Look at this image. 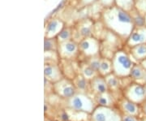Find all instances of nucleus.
Segmentation results:
<instances>
[{"label": "nucleus", "mask_w": 146, "mask_h": 121, "mask_svg": "<svg viewBox=\"0 0 146 121\" xmlns=\"http://www.w3.org/2000/svg\"><path fill=\"white\" fill-rule=\"evenodd\" d=\"M93 121H122L119 115L108 106H101L93 111Z\"/></svg>", "instance_id": "1a4fd4ad"}, {"label": "nucleus", "mask_w": 146, "mask_h": 121, "mask_svg": "<svg viewBox=\"0 0 146 121\" xmlns=\"http://www.w3.org/2000/svg\"><path fill=\"white\" fill-rule=\"evenodd\" d=\"M56 38H57L58 43L73 39V26L66 25L58 34Z\"/></svg>", "instance_id": "6ab92c4d"}, {"label": "nucleus", "mask_w": 146, "mask_h": 121, "mask_svg": "<svg viewBox=\"0 0 146 121\" xmlns=\"http://www.w3.org/2000/svg\"><path fill=\"white\" fill-rule=\"evenodd\" d=\"M98 1V0H78V6L80 8H84L91 6Z\"/></svg>", "instance_id": "cd10ccee"}, {"label": "nucleus", "mask_w": 146, "mask_h": 121, "mask_svg": "<svg viewBox=\"0 0 146 121\" xmlns=\"http://www.w3.org/2000/svg\"><path fill=\"white\" fill-rule=\"evenodd\" d=\"M70 107L77 111L93 112L94 111V106L93 100L84 94H76L69 99Z\"/></svg>", "instance_id": "0eeeda50"}, {"label": "nucleus", "mask_w": 146, "mask_h": 121, "mask_svg": "<svg viewBox=\"0 0 146 121\" xmlns=\"http://www.w3.org/2000/svg\"><path fill=\"white\" fill-rule=\"evenodd\" d=\"M122 121H138V120L136 119V116L127 115L122 118Z\"/></svg>", "instance_id": "c756f323"}, {"label": "nucleus", "mask_w": 146, "mask_h": 121, "mask_svg": "<svg viewBox=\"0 0 146 121\" xmlns=\"http://www.w3.org/2000/svg\"><path fill=\"white\" fill-rule=\"evenodd\" d=\"M100 20L107 30L116 34L124 42L135 27L130 13L116 5L104 7Z\"/></svg>", "instance_id": "f257e3e1"}, {"label": "nucleus", "mask_w": 146, "mask_h": 121, "mask_svg": "<svg viewBox=\"0 0 146 121\" xmlns=\"http://www.w3.org/2000/svg\"><path fill=\"white\" fill-rule=\"evenodd\" d=\"M58 42L56 37H45L44 51L45 52H58Z\"/></svg>", "instance_id": "aec40b11"}, {"label": "nucleus", "mask_w": 146, "mask_h": 121, "mask_svg": "<svg viewBox=\"0 0 146 121\" xmlns=\"http://www.w3.org/2000/svg\"><path fill=\"white\" fill-rule=\"evenodd\" d=\"M80 71H81V75H83L84 77H85L87 80H92L98 75H99L98 72H96L94 69H93L88 63L85 62L81 65L80 67Z\"/></svg>", "instance_id": "412c9836"}, {"label": "nucleus", "mask_w": 146, "mask_h": 121, "mask_svg": "<svg viewBox=\"0 0 146 121\" xmlns=\"http://www.w3.org/2000/svg\"><path fill=\"white\" fill-rule=\"evenodd\" d=\"M95 21L90 17L80 19L73 25V39L77 42L94 36Z\"/></svg>", "instance_id": "7ed1b4c3"}, {"label": "nucleus", "mask_w": 146, "mask_h": 121, "mask_svg": "<svg viewBox=\"0 0 146 121\" xmlns=\"http://www.w3.org/2000/svg\"><path fill=\"white\" fill-rule=\"evenodd\" d=\"M53 89L60 97L70 99L76 94V88L73 81L67 77H63L60 80L53 84Z\"/></svg>", "instance_id": "6e6552de"}, {"label": "nucleus", "mask_w": 146, "mask_h": 121, "mask_svg": "<svg viewBox=\"0 0 146 121\" xmlns=\"http://www.w3.org/2000/svg\"><path fill=\"white\" fill-rule=\"evenodd\" d=\"M58 55L59 59L74 60L80 55L79 42L75 41L74 39L59 42L58 47Z\"/></svg>", "instance_id": "20e7f679"}, {"label": "nucleus", "mask_w": 146, "mask_h": 121, "mask_svg": "<svg viewBox=\"0 0 146 121\" xmlns=\"http://www.w3.org/2000/svg\"><path fill=\"white\" fill-rule=\"evenodd\" d=\"M89 85L91 90L94 91L96 94H102L108 92L109 88L106 84V81L104 76L98 75L94 78L89 80Z\"/></svg>", "instance_id": "ddd939ff"}, {"label": "nucleus", "mask_w": 146, "mask_h": 121, "mask_svg": "<svg viewBox=\"0 0 146 121\" xmlns=\"http://www.w3.org/2000/svg\"><path fill=\"white\" fill-rule=\"evenodd\" d=\"M115 5L128 12L135 7L134 0H115Z\"/></svg>", "instance_id": "393cba45"}, {"label": "nucleus", "mask_w": 146, "mask_h": 121, "mask_svg": "<svg viewBox=\"0 0 146 121\" xmlns=\"http://www.w3.org/2000/svg\"><path fill=\"white\" fill-rule=\"evenodd\" d=\"M110 73H112V61H111V59L102 57L98 74L102 76H106Z\"/></svg>", "instance_id": "a211bd4d"}, {"label": "nucleus", "mask_w": 146, "mask_h": 121, "mask_svg": "<svg viewBox=\"0 0 146 121\" xmlns=\"http://www.w3.org/2000/svg\"><path fill=\"white\" fill-rule=\"evenodd\" d=\"M66 23L58 17H52L46 22L45 25V37H56L61 32Z\"/></svg>", "instance_id": "9b49d317"}, {"label": "nucleus", "mask_w": 146, "mask_h": 121, "mask_svg": "<svg viewBox=\"0 0 146 121\" xmlns=\"http://www.w3.org/2000/svg\"><path fill=\"white\" fill-rule=\"evenodd\" d=\"M143 106H142V109H143V111H144V113L145 114L146 116V99L144 101V102L142 103Z\"/></svg>", "instance_id": "7c9ffc66"}, {"label": "nucleus", "mask_w": 146, "mask_h": 121, "mask_svg": "<svg viewBox=\"0 0 146 121\" xmlns=\"http://www.w3.org/2000/svg\"><path fill=\"white\" fill-rule=\"evenodd\" d=\"M44 75L45 78L52 84L57 82L64 77L63 71L60 66L54 62H46L44 66Z\"/></svg>", "instance_id": "9d476101"}, {"label": "nucleus", "mask_w": 146, "mask_h": 121, "mask_svg": "<svg viewBox=\"0 0 146 121\" xmlns=\"http://www.w3.org/2000/svg\"><path fill=\"white\" fill-rule=\"evenodd\" d=\"M104 77L105 79H106V84L108 85L109 90H117L119 87L120 78L118 77L113 72L107 75V76H106Z\"/></svg>", "instance_id": "4be33fe9"}, {"label": "nucleus", "mask_w": 146, "mask_h": 121, "mask_svg": "<svg viewBox=\"0 0 146 121\" xmlns=\"http://www.w3.org/2000/svg\"><path fill=\"white\" fill-rule=\"evenodd\" d=\"M130 77L135 82L146 85V69L141 63H135L131 69Z\"/></svg>", "instance_id": "4468645a"}, {"label": "nucleus", "mask_w": 146, "mask_h": 121, "mask_svg": "<svg viewBox=\"0 0 146 121\" xmlns=\"http://www.w3.org/2000/svg\"><path fill=\"white\" fill-rule=\"evenodd\" d=\"M142 43H146V25L134 27L130 36L126 40L125 46L129 48Z\"/></svg>", "instance_id": "f8f14e48"}, {"label": "nucleus", "mask_w": 146, "mask_h": 121, "mask_svg": "<svg viewBox=\"0 0 146 121\" xmlns=\"http://www.w3.org/2000/svg\"><path fill=\"white\" fill-rule=\"evenodd\" d=\"M112 72L118 77L127 78L130 77V73L134 64L129 51L124 49H119L115 53L111 59Z\"/></svg>", "instance_id": "f03ea898"}, {"label": "nucleus", "mask_w": 146, "mask_h": 121, "mask_svg": "<svg viewBox=\"0 0 146 121\" xmlns=\"http://www.w3.org/2000/svg\"><path fill=\"white\" fill-rule=\"evenodd\" d=\"M124 94L126 98L131 102L142 104L146 99V85L134 81L126 87Z\"/></svg>", "instance_id": "423d86ee"}, {"label": "nucleus", "mask_w": 146, "mask_h": 121, "mask_svg": "<svg viewBox=\"0 0 146 121\" xmlns=\"http://www.w3.org/2000/svg\"><path fill=\"white\" fill-rule=\"evenodd\" d=\"M134 6L139 12L146 16V0H134Z\"/></svg>", "instance_id": "bb28decb"}, {"label": "nucleus", "mask_w": 146, "mask_h": 121, "mask_svg": "<svg viewBox=\"0 0 146 121\" xmlns=\"http://www.w3.org/2000/svg\"><path fill=\"white\" fill-rule=\"evenodd\" d=\"M131 19L133 21L134 26L135 27H141L146 25V16L141 14L134 7L132 10L129 11Z\"/></svg>", "instance_id": "f3484780"}, {"label": "nucleus", "mask_w": 146, "mask_h": 121, "mask_svg": "<svg viewBox=\"0 0 146 121\" xmlns=\"http://www.w3.org/2000/svg\"><path fill=\"white\" fill-rule=\"evenodd\" d=\"M101 60H102V55L100 54V55H94V56H92V57L87 58L86 59V63H88L92 68L94 69L96 72H98Z\"/></svg>", "instance_id": "a878e982"}, {"label": "nucleus", "mask_w": 146, "mask_h": 121, "mask_svg": "<svg viewBox=\"0 0 146 121\" xmlns=\"http://www.w3.org/2000/svg\"><path fill=\"white\" fill-rule=\"evenodd\" d=\"M79 48L80 55L86 59L98 55L101 52V40L94 36L86 37L79 42Z\"/></svg>", "instance_id": "39448f33"}, {"label": "nucleus", "mask_w": 146, "mask_h": 121, "mask_svg": "<svg viewBox=\"0 0 146 121\" xmlns=\"http://www.w3.org/2000/svg\"><path fill=\"white\" fill-rule=\"evenodd\" d=\"M98 2L103 7H109L115 5V0H98Z\"/></svg>", "instance_id": "c85d7f7f"}, {"label": "nucleus", "mask_w": 146, "mask_h": 121, "mask_svg": "<svg viewBox=\"0 0 146 121\" xmlns=\"http://www.w3.org/2000/svg\"><path fill=\"white\" fill-rule=\"evenodd\" d=\"M95 100L101 106H109L112 103V97L108 92H106L102 94H96Z\"/></svg>", "instance_id": "b1692460"}, {"label": "nucleus", "mask_w": 146, "mask_h": 121, "mask_svg": "<svg viewBox=\"0 0 146 121\" xmlns=\"http://www.w3.org/2000/svg\"><path fill=\"white\" fill-rule=\"evenodd\" d=\"M140 63H141V65L146 69V59H144V60H142L141 62H140Z\"/></svg>", "instance_id": "2f4dec72"}, {"label": "nucleus", "mask_w": 146, "mask_h": 121, "mask_svg": "<svg viewBox=\"0 0 146 121\" xmlns=\"http://www.w3.org/2000/svg\"><path fill=\"white\" fill-rule=\"evenodd\" d=\"M131 58L138 61L139 63L146 59V43L138 44L134 47L128 48Z\"/></svg>", "instance_id": "2eb2a0df"}, {"label": "nucleus", "mask_w": 146, "mask_h": 121, "mask_svg": "<svg viewBox=\"0 0 146 121\" xmlns=\"http://www.w3.org/2000/svg\"><path fill=\"white\" fill-rule=\"evenodd\" d=\"M73 83L75 84L76 90H80V91H84L88 87V81L89 80H87L85 77H84L83 75L79 74L76 75V77L72 80Z\"/></svg>", "instance_id": "5701e85b"}, {"label": "nucleus", "mask_w": 146, "mask_h": 121, "mask_svg": "<svg viewBox=\"0 0 146 121\" xmlns=\"http://www.w3.org/2000/svg\"><path fill=\"white\" fill-rule=\"evenodd\" d=\"M121 106L123 110L124 111L127 115H130V116H136L139 115V107L137 106V103H135L133 102H131L127 98H125L122 101Z\"/></svg>", "instance_id": "dca6fc26"}]
</instances>
